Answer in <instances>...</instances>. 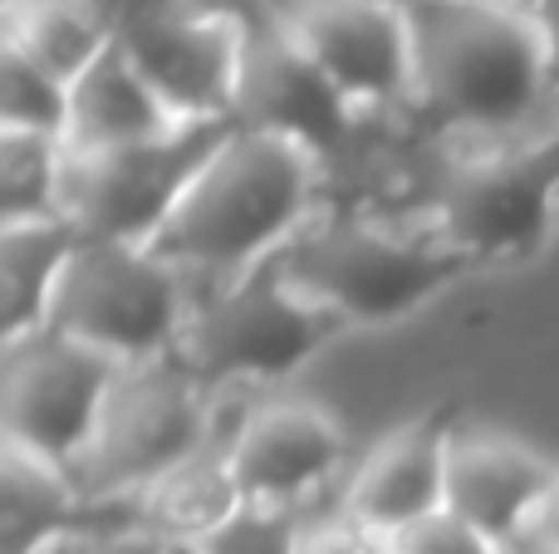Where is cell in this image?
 <instances>
[{"instance_id":"cell-1","label":"cell","mask_w":559,"mask_h":554,"mask_svg":"<svg viewBox=\"0 0 559 554\" xmlns=\"http://www.w3.org/2000/svg\"><path fill=\"white\" fill-rule=\"evenodd\" d=\"M413 108L437 133H501L555 98L550 55L521 0H407Z\"/></svg>"},{"instance_id":"cell-2","label":"cell","mask_w":559,"mask_h":554,"mask_svg":"<svg viewBox=\"0 0 559 554\" xmlns=\"http://www.w3.org/2000/svg\"><path fill=\"white\" fill-rule=\"evenodd\" d=\"M319 167V157L285 137L231 128L153 251L182 275H206L216 285L261 270L299 231H309Z\"/></svg>"},{"instance_id":"cell-3","label":"cell","mask_w":559,"mask_h":554,"mask_svg":"<svg viewBox=\"0 0 559 554\" xmlns=\"http://www.w3.org/2000/svg\"><path fill=\"white\" fill-rule=\"evenodd\" d=\"M280 275L338 324H393L472 275L481 261L447 241H413L364 216H334L299 231L275 255Z\"/></svg>"},{"instance_id":"cell-4","label":"cell","mask_w":559,"mask_h":554,"mask_svg":"<svg viewBox=\"0 0 559 554\" xmlns=\"http://www.w3.org/2000/svg\"><path fill=\"white\" fill-rule=\"evenodd\" d=\"M216 393L177 353L147 363H123L104 398L74 481L94 506H138L157 477L187 461L212 437Z\"/></svg>"},{"instance_id":"cell-5","label":"cell","mask_w":559,"mask_h":554,"mask_svg":"<svg viewBox=\"0 0 559 554\" xmlns=\"http://www.w3.org/2000/svg\"><path fill=\"white\" fill-rule=\"evenodd\" d=\"M192 300L182 270L153 245L79 241L49 304V329L108 353L114 363H147L177 353Z\"/></svg>"},{"instance_id":"cell-6","label":"cell","mask_w":559,"mask_h":554,"mask_svg":"<svg viewBox=\"0 0 559 554\" xmlns=\"http://www.w3.org/2000/svg\"><path fill=\"white\" fill-rule=\"evenodd\" d=\"M338 329L344 324L305 300L271 261L192 304L177 359L212 393L226 383H280L305 369Z\"/></svg>"},{"instance_id":"cell-7","label":"cell","mask_w":559,"mask_h":554,"mask_svg":"<svg viewBox=\"0 0 559 554\" xmlns=\"http://www.w3.org/2000/svg\"><path fill=\"white\" fill-rule=\"evenodd\" d=\"M231 128L236 123H192L157 143L108 147V153L64 147L59 216L79 231V241L153 245Z\"/></svg>"},{"instance_id":"cell-8","label":"cell","mask_w":559,"mask_h":554,"mask_svg":"<svg viewBox=\"0 0 559 554\" xmlns=\"http://www.w3.org/2000/svg\"><path fill=\"white\" fill-rule=\"evenodd\" d=\"M118 369L123 363L49 324L25 339H5L0 344V447H20L74 471Z\"/></svg>"},{"instance_id":"cell-9","label":"cell","mask_w":559,"mask_h":554,"mask_svg":"<svg viewBox=\"0 0 559 554\" xmlns=\"http://www.w3.org/2000/svg\"><path fill=\"white\" fill-rule=\"evenodd\" d=\"M177 123H231L246 55L241 0H157L118 35Z\"/></svg>"},{"instance_id":"cell-10","label":"cell","mask_w":559,"mask_h":554,"mask_svg":"<svg viewBox=\"0 0 559 554\" xmlns=\"http://www.w3.org/2000/svg\"><path fill=\"white\" fill-rule=\"evenodd\" d=\"M246 5V55L236 84V128L271 133L305 147L319 162H334L354 137L358 108L338 94V84L309 59V49L285 29L265 0Z\"/></svg>"},{"instance_id":"cell-11","label":"cell","mask_w":559,"mask_h":554,"mask_svg":"<svg viewBox=\"0 0 559 554\" xmlns=\"http://www.w3.org/2000/svg\"><path fill=\"white\" fill-rule=\"evenodd\" d=\"M559 206V128L515 153L462 162L437 192V241L472 261H511L545 241Z\"/></svg>"},{"instance_id":"cell-12","label":"cell","mask_w":559,"mask_h":554,"mask_svg":"<svg viewBox=\"0 0 559 554\" xmlns=\"http://www.w3.org/2000/svg\"><path fill=\"white\" fill-rule=\"evenodd\" d=\"M354 108L413 98V35L388 0H265Z\"/></svg>"},{"instance_id":"cell-13","label":"cell","mask_w":559,"mask_h":554,"mask_svg":"<svg viewBox=\"0 0 559 554\" xmlns=\"http://www.w3.org/2000/svg\"><path fill=\"white\" fill-rule=\"evenodd\" d=\"M231 461L246 506L299 510L348 461V432L309 398H261L236 412Z\"/></svg>"},{"instance_id":"cell-14","label":"cell","mask_w":559,"mask_h":554,"mask_svg":"<svg viewBox=\"0 0 559 554\" xmlns=\"http://www.w3.org/2000/svg\"><path fill=\"white\" fill-rule=\"evenodd\" d=\"M456 437V412L432 408L393 427L354 467L344 491V520L393 545L403 530L447 510V451Z\"/></svg>"},{"instance_id":"cell-15","label":"cell","mask_w":559,"mask_h":554,"mask_svg":"<svg viewBox=\"0 0 559 554\" xmlns=\"http://www.w3.org/2000/svg\"><path fill=\"white\" fill-rule=\"evenodd\" d=\"M559 467L531 442L491 427H456L447 451V510L491 545L521 554Z\"/></svg>"},{"instance_id":"cell-16","label":"cell","mask_w":559,"mask_h":554,"mask_svg":"<svg viewBox=\"0 0 559 554\" xmlns=\"http://www.w3.org/2000/svg\"><path fill=\"white\" fill-rule=\"evenodd\" d=\"M0 481H5L0 554H39L49 545H74L98 530L128 526V520H118V510L128 506H94L74 481V471L39 461L20 447H0Z\"/></svg>"},{"instance_id":"cell-17","label":"cell","mask_w":559,"mask_h":554,"mask_svg":"<svg viewBox=\"0 0 559 554\" xmlns=\"http://www.w3.org/2000/svg\"><path fill=\"white\" fill-rule=\"evenodd\" d=\"M177 128L192 123H177L167 113V104L138 74V64L128 59V49L118 39L98 55V64L88 74H79L69 84V128H64L69 153H108V147L157 143V137H173Z\"/></svg>"},{"instance_id":"cell-18","label":"cell","mask_w":559,"mask_h":554,"mask_svg":"<svg viewBox=\"0 0 559 554\" xmlns=\"http://www.w3.org/2000/svg\"><path fill=\"white\" fill-rule=\"evenodd\" d=\"M231 427L236 418L226 427L212 422V437L138 496L133 506L138 526L163 535L167 545H197V540L222 530L246 506L241 481H236V461H231Z\"/></svg>"},{"instance_id":"cell-19","label":"cell","mask_w":559,"mask_h":554,"mask_svg":"<svg viewBox=\"0 0 559 554\" xmlns=\"http://www.w3.org/2000/svg\"><path fill=\"white\" fill-rule=\"evenodd\" d=\"M74 251L79 231L64 216L0 226V344L45 329Z\"/></svg>"},{"instance_id":"cell-20","label":"cell","mask_w":559,"mask_h":554,"mask_svg":"<svg viewBox=\"0 0 559 554\" xmlns=\"http://www.w3.org/2000/svg\"><path fill=\"white\" fill-rule=\"evenodd\" d=\"M0 45L20 49L55 79L74 84L98 64L114 35L74 0H0Z\"/></svg>"},{"instance_id":"cell-21","label":"cell","mask_w":559,"mask_h":554,"mask_svg":"<svg viewBox=\"0 0 559 554\" xmlns=\"http://www.w3.org/2000/svg\"><path fill=\"white\" fill-rule=\"evenodd\" d=\"M64 143L45 133L0 128V226L59 216Z\"/></svg>"},{"instance_id":"cell-22","label":"cell","mask_w":559,"mask_h":554,"mask_svg":"<svg viewBox=\"0 0 559 554\" xmlns=\"http://www.w3.org/2000/svg\"><path fill=\"white\" fill-rule=\"evenodd\" d=\"M0 128L45 133L59 143L69 128V84L10 45H0Z\"/></svg>"},{"instance_id":"cell-23","label":"cell","mask_w":559,"mask_h":554,"mask_svg":"<svg viewBox=\"0 0 559 554\" xmlns=\"http://www.w3.org/2000/svg\"><path fill=\"white\" fill-rule=\"evenodd\" d=\"M309 520L289 506H241L222 530L197 540V554H299Z\"/></svg>"},{"instance_id":"cell-24","label":"cell","mask_w":559,"mask_h":554,"mask_svg":"<svg viewBox=\"0 0 559 554\" xmlns=\"http://www.w3.org/2000/svg\"><path fill=\"white\" fill-rule=\"evenodd\" d=\"M388 550L393 554H511V550L491 545V540H486L481 530H472L466 520H456L452 510H437L423 526L403 530Z\"/></svg>"},{"instance_id":"cell-25","label":"cell","mask_w":559,"mask_h":554,"mask_svg":"<svg viewBox=\"0 0 559 554\" xmlns=\"http://www.w3.org/2000/svg\"><path fill=\"white\" fill-rule=\"evenodd\" d=\"M299 554H393V550H388L383 540H373L368 530L348 526V520L338 516V520H324V526H309Z\"/></svg>"},{"instance_id":"cell-26","label":"cell","mask_w":559,"mask_h":554,"mask_svg":"<svg viewBox=\"0 0 559 554\" xmlns=\"http://www.w3.org/2000/svg\"><path fill=\"white\" fill-rule=\"evenodd\" d=\"M177 545H167L163 535L143 530L138 520L128 526H114V530H98V535H84L79 540V554H173Z\"/></svg>"},{"instance_id":"cell-27","label":"cell","mask_w":559,"mask_h":554,"mask_svg":"<svg viewBox=\"0 0 559 554\" xmlns=\"http://www.w3.org/2000/svg\"><path fill=\"white\" fill-rule=\"evenodd\" d=\"M74 5L84 10V15H94L98 25H104L108 35L118 39L128 25H138V20H143L147 10L157 5V0H74Z\"/></svg>"},{"instance_id":"cell-28","label":"cell","mask_w":559,"mask_h":554,"mask_svg":"<svg viewBox=\"0 0 559 554\" xmlns=\"http://www.w3.org/2000/svg\"><path fill=\"white\" fill-rule=\"evenodd\" d=\"M525 10H531L535 29H540V39H545V55H550V79L559 88V0H525Z\"/></svg>"},{"instance_id":"cell-29","label":"cell","mask_w":559,"mask_h":554,"mask_svg":"<svg viewBox=\"0 0 559 554\" xmlns=\"http://www.w3.org/2000/svg\"><path fill=\"white\" fill-rule=\"evenodd\" d=\"M525 550H559V477H555L550 496H545L540 516H535V526H531V540H525ZM525 550H521V554H525Z\"/></svg>"},{"instance_id":"cell-30","label":"cell","mask_w":559,"mask_h":554,"mask_svg":"<svg viewBox=\"0 0 559 554\" xmlns=\"http://www.w3.org/2000/svg\"><path fill=\"white\" fill-rule=\"evenodd\" d=\"M173 554H197V550H192V545H177V550H173Z\"/></svg>"},{"instance_id":"cell-31","label":"cell","mask_w":559,"mask_h":554,"mask_svg":"<svg viewBox=\"0 0 559 554\" xmlns=\"http://www.w3.org/2000/svg\"><path fill=\"white\" fill-rule=\"evenodd\" d=\"M525 554H559V550H525Z\"/></svg>"},{"instance_id":"cell-32","label":"cell","mask_w":559,"mask_h":554,"mask_svg":"<svg viewBox=\"0 0 559 554\" xmlns=\"http://www.w3.org/2000/svg\"><path fill=\"white\" fill-rule=\"evenodd\" d=\"M388 5H407V0H388Z\"/></svg>"},{"instance_id":"cell-33","label":"cell","mask_w":559,"mask_h":554,"mask_svg":"<svg viewBox=\"0 0 559 554\" xmlns=\"http://www.w3.org/2000/svg\"><path fill=\"white\" fill-rule=\"evenodd\" d=\"M555 98H559V88H555Z\"/></svg>"},{"instance_id":"cell-34","label":"cell","mask_w":559,"mask_h":554,"mask_svg":"<svg viewBox=\"0 0 559 554\" xmlns=\"http://www.w3.org/2000/svg\"><path fill=\"white\" fill-rule=\"evenodd\" d=\"M521 5H525V0H521Z\"/></svg>"}]
</instances>
